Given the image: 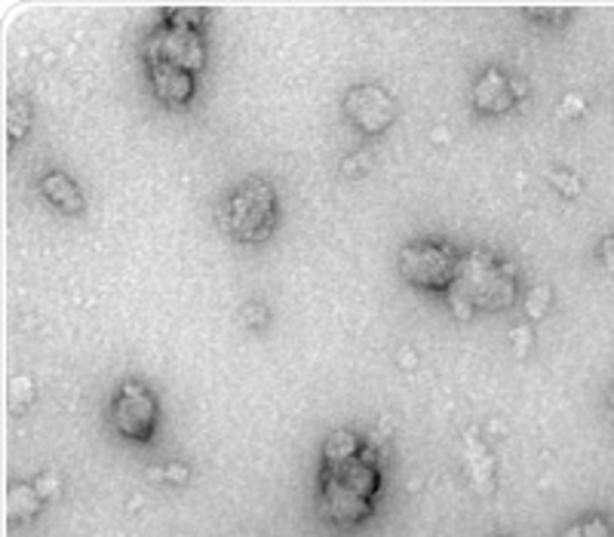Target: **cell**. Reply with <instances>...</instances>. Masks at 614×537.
<instances>
[{"instance_id":"6da1fadb","label":"cell","mask_w":614,"mask_h":537,"mask_svg":"<svg viewBox=\"0 0 614 537\" xmlns=\"http://www.w3.org/2000/svg\"><path fill=\"white\" fill-rule=\"evenodd\" d=\"M382 492V467L372 449L347 461H323L320 473V513L335 525H360L375 510Z\"/></svg>"},{"instance_id":"7a4b0ae2","label":"cell","mask_w":614,"mask_h":537,"mask_svg":"<svg viewBox=\"0 0 614 537\" xmlns=\"http://www.w3.org/2000/svg\"><path fill=\"white\" fill-rule=\"evenodd\" d=\"M517 267L489 249H473L461 259L458 280L451 283L449 307L458 319H470L473 314H495L507 310L517 302Z\"/></svg>"},{"instance_id":"3957f363","label":"cell","mask_w":614,"mask_h":537,"mask_svg":"<svg viewBox=\"0 0 614 537\" xmlns=\"http://www.w3.org/2000/svg\"><path fill=\"white\" fill-rule=\"evenodd\" d=\"M219 228L237 243H264L277 228V191L271 181H240L219 207Z\"/></svg>"},{"instance_id":"277c9868","label":"cell","mask_w":614,"mask_h":537,"mask_svg":"<svg viewBox=\"0 0 614 537\" xmlns=\"http://www.w3.org/2000/svg\"><path fill=\"white\" fill-rule=\"evenodd\" d=\"M461 271V255L439 236L412 240L399 249V274L406 283L427 292H449Z\"/></svg>"},{"instance_id":"5b68a950","label":"cell","mask_w":614,"mask_h":537,"mask_svg":"<svg viewBox=\"0 0 614 537\" xmlns=\"http://www.w3.org/2000/svg\"><path fill=\"white\" fill-rule=\"evenodd\" d=\"M142 55H145V65H173V69L191 71V74L204 69L206 62L200 31L166 25V22L157 31H150L148 41L142 46Z\"/></svg>"},{"instance_id":"8992f818","label":"cell","mask_w":614,"mask_h":537,"mask_svg":"<svg viewBox=\"0 0 614 537\" xmlns=\"http://www.w3.org/2000/svg\"><path fill=\"white\" fill-rule=\"evenodd\" d=\"M111 421H114V430L126 440L148 442L157 430V421H160V406L148 387L138 385V381H126L111 402Z\"/></svg>"},{"instance_id":"52a82bcc","label":"cell","mask_w":614,"mask_h":537,"mask_svg":"<svg viewBox=\"0 0 614 537\" xmlns=\"http://www.w3.org/2000/svg\"><path fill=\"white\" fill-rule=\"evenodd\" d=\"M344 114L363 136H382L384 129H391V124L396 120V105L394 98L387 96V90L375 86V83H360V86L347 90Z\"/></svg>"},{"instance_id":"ba28073f","label":"cell","mask_w":614,"mask_h":537,"mask_svg":"<svg viewBox=\"0 0 614 537\" xmlns=\"http://www.w3.org/2000/svg\"><path fill=\"white\" fill-rule=\"evenodd\" d=\"M517 90L513 81L504 77L498 69H486L470 90V102L479 114H507L517 105Z\"/></svg>"},{"instance_id":"9c48e42d","label":"cell","mask_w":614,"mask_h":537,"mask_svg":"<svg viewBox=\"0 0 614 537\" xmlns=\"http://www.w3.org/2000/svg\"><path fill=\"white\" fill-rule=\"evenodd\" d=\"M150 86L154 96L160 98L169 108H185L191 105L194 93H197V74L191 71L173 69V65H148Z\"/></svg>"},{"instance_id":"30bf717a","label":"cell","mask_w":614,"mask_h":537,"mask_svg":"<svg viewBox=\"0 0 614 537\" xmlns=\"http://www.w3.org/2000/svg\"><path fill=\"white\" fill-rule=\"evenodd\" d=\"M38 188H41L43 200L53 209H59L62 215H81L83 209H86V197L77 188V181L65 176V172H59V169L41 176Z\"/></svg>"},{"instance_id":"8fae6325","label":"cell","mask_w":614,"mask_h":537,"mask_svg":"<svg viewBox=\"0 0 614 537\" xmlns=\"http://www.w3.org/2000/svg\"><path fill=\"white\" fill-rule=\"evenodd\" d=\"M465 457H467V476H470L473 488L482 492V495H489L491 485H495V461H491V455L486 452V445L477 440V433H473V430L465 433Z\"/></svg>"},{"instance_id":"7c38bea8","label":"cell","mask_w":614,"mask_h":537,"mask_svg":"<svg viewBox=\"0 0 614 537\" xmlns=\"http://www.w3.org/2000/svg\"><path fill=\"white\" fill-rule=\"evenodd\" d=\"M43 507L41 492L34 485H13L7 492V519L13 525H22L28 519H34Z\"/></svg>"},{"instance_id":"4fadbf2b","label":"cell","mask_w":614,"mask_h":537,"mask_svg":"<svg viewBox=\"0 0 614 537\" xmlns=\"http://www.w3.org/2000/svg\"><path fill=\"white\" fill-rule=\"evenodd\" d=\"M28 129H31V102L22 96L10 98L7 102V141L10 145L22 141Z\"/></svg>"},{"instance_id":"5bb4252c","label":"cell","mask_w":614,"mask_h":537,"mask_svg":"<svg viewBox=\"0 0 614 537\" xmlns=\"http://www.w3.org/2000/svg\"><path fill=\"white\" fill-rule=\"evenodd\" d=\"M363 452V445L356 440L351 430H335L323 445V461H347Z\"/></svg>"},{"instance_id":"9a60e30c","label":"cell","mask_w":614,"mask_h":537,"mask_svg":"<svg viewBox=\"0 0 614 537\" xmlns=\"http://www.w3.org/2000/svg\"><path fill=\"white\" fill-rule=\"evenodd\" d=\"M560 537H614V516H590L569 525Z\"/></svg>"},{"instance_id":"2e32d148","label":"cell","mask_w":614,"mask_h":537,"mask_svg":"<svg viewBox=\"0 0 614 537\" xmlns=\"http://www.w3.org/2000/svg\"><path fill=\"white\" fill-rule=\"evenodd\" d=\"M166 25L188 28V31H200L206 22V10L200 7H166Z\"/></svg>"},{"instance_id":"e0dca14e","label":"cell","mask_w":614,"mask_h":537,"mask_svg":"<svg viewBox=\"0 0 614 537\" xmlns=\"http://www.w3.org/2000/svg\"><path fill=\"white\" fill-rule=\"evenodd\" d=\"M550 304H553V292L550 286H538V289L529 292V298H525V314L532 319H541L550 310Z\"/></svg>"},{"instance_id":"ac0fdd59","label":"cell","mask_w":614,"mask_h":537,"mask_svg":"<svg viewBox=\"0 0 614 537\" xmlns=\"http://www.w3.org/2000/svg\"><path fill=\"white\" fill-rule=\"evenodd\" d=\"M166 480V483H173V485H185L188 483V467L181 464V461H169L166 467H160V470H150V480Z\"/></svg>"},{"instance_id":"d6986e66","label":"cell","mask_w":614,"mask_h":537,"mask_svg":"<svg viewBox=\"0 0 614 537\" xmlns=\"http://www.w3.org/2000/svg\"><path fill=\"white\" fill-rule=\"evenodd\" d=\"M547 179L553 181L565 197H577V193H581V179L572 176V172H560V169H556V172H547Z\"/></svg>"},{"instance_id":"ffe728a7","label":"cell","mask_w":614,"mask_h":537,"mask_svg":"<svg viewBox=\"0 0 614 537\" xmlns=\"http://www.w3.org/2000/svg\"><path fill=\"white\" fill-rule=\"evenodd\" d=\"M13 390H10V400H13V409H25L28 402L34 400V387H31V381L28 378H15Z\"/></svg>"},{"instance_id":"44dd1931","label":"cell","mask_w":614,"mask_h":537,"mask_svg":"<svg viewBox=\"0 0 614 537\" xmlns=\"http://www.w3.org/2000/svg\"><path fill=\"white\" fill-rule=\"evenodd\" d=\"M59 483H62V480H59V473H43L41 480L34 483V488L41 492L43 501H53V497L59 495Z\"/></svg>"},{"instance_id":"7402d4cb","label":"cell","mask_w":614,"mask_h":537,"mask_svg":"<svg viewBox=\"0 0 614 537\" xmlns=\"http://www.w3.org/2000/svg\"><path fill=\"white\" fill-rule=\"evenodd\" d=\"M584 110V98L581 96H565L562 98V105H560V110H556V117H562V120H569V117H577Z\"/></svg>"},{"instance_id":"603a6c76","label":"cell","mask_w":614,"mask_h":537,"mask_svg":"<svg viewBox=\"0 0 614 537\" xmlns=\"http://www.w3.org/2000/svg\"><path fill=\"white\" fill-rule=\"evenodd\" d=\"M368 164H372V160H368V154L347 157V160H344V176H363V172L368 169Z\"/></svg>"},{"instance_id":"cb8c5ba5","label":"cell","mask_w":614,"mask_h":537,"mask_svg":"<svg viewBox=\"0 0 614 537\" xmlns=\"http://www.w3.org/2000/svg\"><path fill=\"white\" fill-rule=\"evenodd\" d=\"M600 262L608 274H614V236H605L600 243Z\"/></svg>"},{"instance_id":"d4e9b609","label":"cell","mask_w":614,"mask_h":537,"mask_svg":"<svg viewBox=\"0 0 614 537\" xmlns=\"http://www.w3.org/2000/svg\"><path fill=\"white\" fill-rule=\"evenodd\" d=\"M510 338H513V347H517V357H525V345L532 341V331L529 326H519V329L510 331Z\"/></svg>"},{"instance_id":"484cf974","label":"cell","mask_w":614,"mask_h":537,"mask_svg":"<svg viewBox=\"0 0 614 537\" xmlns=\"http://www.w3.org/2000/svg\"><path fill=\"white\" fill-rule=\"evenodd\" d=\"M612 406H614V387H612Z\"/></svg>"}]
</instances>
